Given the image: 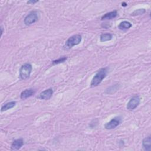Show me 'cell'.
<instances>
[{"label":"cell","mask_w":151,"mask_h":151,"mask_svg":"<svg viewBox=\"0 0 151 151\" xmlns=\"http://www.w3.org/2000/svg\"><path fill=\"white\" fill-rule=\"evenodd\" d=\"M107 72L108 68L107 67L102 68L99 70L93 77L90 83V86L91 87H94L99 86L103 80L106 77Z\"/></svg>","instance_id":"1"},{"label":"cell","mask_w":151,"mask_h":151,"mask_svg":"<svg viewBox=\"0 0 151 151\" xmlns=\"http://www.w3.org/2000/svg\"><path fill=\"white\" fill-rule=\"evenodd\" d=\"M82 37L80 34H75L69 37L65 42V49H70L73 47L79 44L81 41Z\"/></svg>","instance_id":"2"},{"label":"cell","mask_w":151,"mask_h":151,"mask_svg":"<svg viewBox=\"0 0 151 151\" xmlns=\"http://www.w3.org/2000/svg\"><path fill=\"white\" fill-rule=\"evenodd\" d=\"M32 67L31 64L25 63L23 64L19 69V77L22 80L28 78L31 75Z\"/></svg>","instance_id":"3"},{"label":"cell","mask_w":151,"mask_h":151,"mask_svg":"<svg viewBox=\"0 0 151 151\" xmlns=\"http://www.w3.org/2000/svg\"><path fill=\"white\" fill-rule=\"evenodd\" d=\"M39 18L38 12L36 11L30 12L24 18V24L26 25H30L38 21Z\"/></svg>","instance_id":"4"},{"label":"cell","mask_w":151,"mask_h":151,"mask_svg":"<svg viewBox=\"0 0 151 151\" xmlns=\"http://www.w3.org/2000/svg\"><path fill=\"white\" fill-rule=\"evenodd\" d=\"M140 98L139 96L135 95L133 96L129 101L127 104L126 107L129 110H134L140 104Z\"/></svg>","instance_id":"5"},{"label":"cell","mask_w":151,"mask_h":151,"mask_svg":"<svg viewBox=\"0 0 151 151\" xmlns=\"http://www.w3.org/2000/svg\"><path fill=\"white\" fill-rule=\"evenodd\" d=\"M121 122L122 118L120 116H117L113 118L109 122L106 123L104 124V127L107 130H111L117 127L121 123Z\"/></svg>","instance_id":"6"},{"label":"cell","mask_w":151,"mask_h":151,"mask_svg":"<svg viewBox=\"0 0 151 151\" xmlns=\"http://www.w3.org/2000/svg\"><path fill=\"white\" fill-rule=\"evenodd\" d=\"M53 94V90L51 88L46 89L40 93L38 99L40 100H48L50 99Z\"/></svg>","instance_id":"7"},{"label":"cell","mask_w":151,"mask_h":151,"mask_svg":"<svg viewBox=\"0 0 151 151\" xmlns=\"http://www.w3.org/2000/svg\"><path fill=\"white\" fill-rule=\"evenodd\" d=\"M24 145V140L22 138H19L14 140L11 144V149L12 150H19Z\"/></svg>","instance_id":"8"},{"label":"cell","mask_w":151,"mask_h":151,"mask_svg":"<svg viewBox=\"0 0 151 151\" xmlns=\"http://www.w3.org/2000/svg\"><path fill=\"white\" fill-rule=\"evenodd\" d=\"M35 90L32 88H28L25 89V90L22 91L20 94V98L21 99H26L28 97H31L35 93Z\"/></svg>","instance_id":"9"},{"label":"cell","mask_w":151,"mask_h":151,"mask_svg":"<svg viewBox=\"0 0 151 151\" xmlns=\"http://www.w3.org/2000/svg\"><path fill=\"white\" fill-rule=\"evenodd\" d=\"M142 146L144 150L146 151H150L151 150V137L149 136L145 137L142 141Z\"/></svg>","instance_id":"10"},{"label":"cell","mask_w":151,"mask_h":151,"mask_svg":"<svg viewBox=\"0 0 151 151\" xmlns=\"http://www.w3.org/2000/svg\"><path fill=\"white\" fill-rule=\"evenodd\" d=\"M117 16V11L114 10L109 12H107L101 17V20H110L116 18Z\"/></svg>","instance_id":"11"},{"label":"cell","mask_w":151,"mask_h":151,"mask_svg":"<svg viewBox=\"0 0 151 151\" xmlns=\"http://www.w3.org/2000/svg\"><path fill=\"white\" fill-rule=\"evenodd\" d=\"M132 26V24L127 21H123L121 22L118 25V28L120 30H127L131 28Z\"/></svg>","instance_id":"12"},{"label":"cell","mask_w":151,"mask_h":151,"mask_svg":"<svg viewBox=\"0 0 151 151\" xmlns=\"http://www.w3.org/2000/svg\"><path fill=\"white\" fill-rule=\"evenodd\" d=\"M16 105V102L14 101H9L8 102L6 103H5V104H4L1 109V111L2 112L6 111L10 109H12V107H14Z\"/></svg>","instance_id":"13"},{"label":"cell","mask_w":151,"mask_h":151,"mask_svg":"<svg viewBox=\"0 0 151 151\" xmlns=\"http://www.w3.org/2000/svg\"><path fill=\"white\" fill-rule=\"evenodd\" d=\"M113 38L112 34L110 33H104L102 34L100 36V41L101 42H105V41H110Z\"/></svg>","instance_id":"14"},{"label":"cell","mask_w":151,"mask_h":151,"mask_svg":"<svg viewBox=\"0 0 151 151\" xmlns=\"http://www.w3.org/2000/svg\"><path fill=\"white\" fill-rule=\"evenodd\" d=\"M146 12V10L143 8L142 9H136L132 13V15L133 16H136V15H142Z\"/></svg>","instance_id":"15"},{"label":"cell","mask_w":151,"mask_h":151,"mask_svg":"<svg viewBox=\"0 0 151 151\" xmlns=\"http://www.w3.org/2000/svg\"><path fill=\"white\" fill-rule=\"evenodd\" d=\"M67 57H61L57 60H53L52 63L53 64H60L61 63L67 60Z\"/></svg>","instance_id":"16"},{"label":"cell","mask_w":151,"mask_h":151,"mask_svg":"<svg viewBox=\"0 0 151 151\" xmlns=\"http://www.w3.org/2000/svg\"><path fill=\"white\" fill-rule=\"evenodd\" d=\"M38 2V1H27V4H35V3H37V2Z\"/></svg>","instance_id":"17"},{"label":"cell","mask_w":151,"mask_h":151,"mask_svg":"<svg viewBox=\"0 0 151 151\" xmlns=\"http://www.w3.org/2000/svg\"><path fill=\"white\" fill-rule=\"evenodd\" d=\"M122 5L123 6H127V4L124 2H122Z\"/></svg>","instance_id":"18"},{"label":"cell","mask_w":151,"mask_h":151,"mask_svg":"<svg viewBox=\"0 0 151 151\" xmlns=\"http://www.w3.org/2000/svg\"><path fill=\"white\" fill-rule=\"evenodd\" d=\"M1 35H2V33H3V27L1 26Z\"/></svg>","instance_id":"19"}]
</instances>
